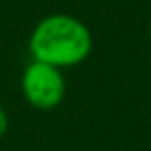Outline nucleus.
I'll return each mask as SVG.
<instances>
[{
	"label": "nucleus",
	"mask_w": 151,
	"mask_h": 151,
	"mask_svg": "<svg viewBox=\"0 0 151 151\" xmlns=\"http://www.w3.org/2000/svg\"><path fill=\"white\" fill-rule=\"evenodd\" d=\"M27 46L31 60H40L64 70L89 58L93 50V35L87 23H83L79 17L54 13L35 23Z\"/></svg>",
	"instance_id": "obj_1"
},
{
	"label": "nucleus",
	"mask_w": 151,
	"mask_h": 151,
	"mask_svg": "<svg viewBox=\"0 0 151 151\" xmlns=\"http://www.w3.org/2000/svg\"><path fill=\"white\" fill-rule=\"evenodd\" d=\"M21 93L25 101L35 110L48 112L58 108L66 95V81L62 68L31 60L21 75Z\"/></svg>",
	"instance_id": "obj_2"
},
{
	"label": "nucleus",
	"mask_w": 151,
	"mask_h": 151,
	"mask_svg": "<svg viewBox=\"0 0 151 151\" xmlns=\"http://www.w3.org/2000/svg\"><path fill=\"white\" fill-rule=\"evenodd\" d=\"M9 130V112L0 106V139H2Z\"/></svg>",
	"instance_id": "obj_3"
},
{
	"label": "nucleus",
	"mask_w": 151,
	"mask_h": 151,
	"mask_svg": "<svg viewBox=\"0 0 151 151\" xmlns=\"http://www.w3.org/2000/svg\"><path fill=\"white\" fill-rule=\"evenodd\" d=\"M147 33H149V42H151V19H149V29H147Z\"/></svg>",
	"instance_id": "obj_4"
}]
</instances>
